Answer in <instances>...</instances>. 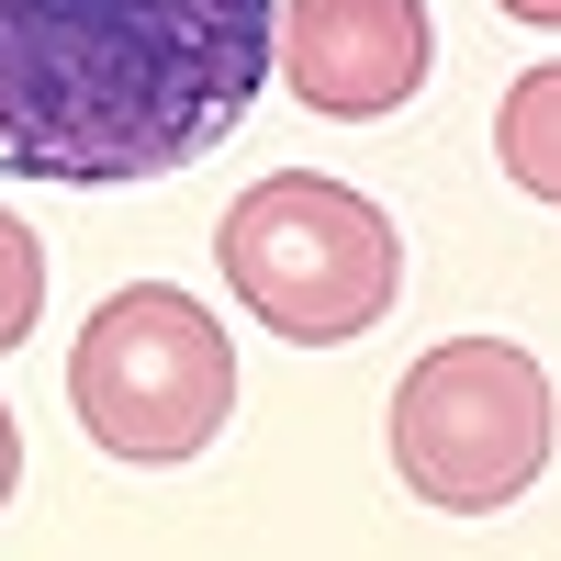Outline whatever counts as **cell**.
<instances>
[{
	"mask_svg": "<svg viewBox=\"0 0 561 561\" xmlns=\"http://www.w3.org/2000/svg\"><path fill=\"white\" fill-rule=\"evenodd\" d=\"M561 404L517 337H438L393 382V472L438 517H505L550 472Z\"/></svg>",
	"mask_w": 561,
	"mask_h": 561,
	"instance_id": "277c9868",
	"label": "cell"
},
{
	"mask_svg": "<svg viewBox=\"0 0 561 561\" xmlns=\"http://www.w3.org/2000/svg\"><path fill=\"white\" fill-rule=\"evenodd\" d=\"M280 68V0H0V169L113 192L214 158Z\"/></svg>",
	"mask_w": 561,
	"mask_h": 561,
	"instance_id": "6da1fadb",
	"label": "cell"
},
{
	"mask_svg": "<svg viewBox=\"0 0 561 561\" xmlns=\"http://www.w3.org/2000/svg\"><path fill=\"white\" fill-rule=\"evenodd\" d=\"M214 259H225V293L293 348H348L404 304L393 214L314 169H270L259 192H237L214 225Z\"/></svg>",
	"mask_w": 561,
	"mask_h": 561,
	"instance_id": "7a4b0ae2",
	"label": "cell"
},
{
	"mask_svg": "<svg viewBox=\"0 0 561 561\" xmlns=\"http://www.w3.org/2000/svg\"><path fill=\"white\" fill-rule=\"evenodd\" d=\"M438 68L427 0H280V79L325 124H382Z\"/></svg>",
	"mask_w": 561,
	"mask_h": 561,
	"instance_id": "5b68a950",
	"label": "cell"
},
{
	"mask_svg": "<svg viewBox=\"0 0 561 561\" xmlns=\"http://www.w3.org/2000/svg\"><path fill=\"white\" fill-rule=\"evenodd\" d=\"M68 404H79L90 449H113V460H147V472L203 460L225 438V415H237V337L214 325L203 293L135 280V293H113L79 325Z\"/></svg>",
	"mask_w": 561,
	"mask_h": 561,
	"instance_id": "3957f363",
	"label": "cell"
},
{
	"mask_svg": "<svg viewBox=\"0 0 561 561\" xmlns=\"http://www.w3.org/2000/svg\"><path fill=\"white\" fill-rule=\"evenodd\" d=\"M494 169L517 180L528 203H561V57L505 79V102H494Z\"/></svg>",
	"mask_w": 561,
	"mask_h": 561,
	"instance_id": "8992f818",
	"label": "cell"
},
{
	"mask_svg": "<svg viewBox=\"0 0 561 561\" xmlns=\"http://www.w3.org/2000/svg\"><path fill=\"white\" fill-rule=\"evenodd\" d=\"M505 23H539V34H561V0H494Z\"/></svg>",
	"mask_w": 561,
	"mask_h": 561,
	"instance_id": "9c48e42d",
	"label": "cell"
},
{
	"mask_svg": "<svg viewBox=\"0 0 561 561\" xmlns=\"http://www.w3.org/2000/svg\"><path fill=\"white\" fill-rule=\"evenodd\" d=\"M12 483H23V427H12V404H0V505H12Z\"/></svg>",
	"mask_w": 561,
	"mask_h": 561,
	"instance_id": "ba28073f",
	"label": "cell"
},
{
	"mask_svg": "<svg viewBox=\"0 0 561 561\" xmlns=\"http://www.w3.org/2000/svg\"><path fill=\"white\" fill-rule=\"evenodd\" d=\"M45 325V248H34V225L0 203V348H23Z\"/></svg>",
	"mask_w": 561,
	"mask_h": 561,
	"instance_id": "52a82bcc",
	"label": "cell"
}]
</instances>
